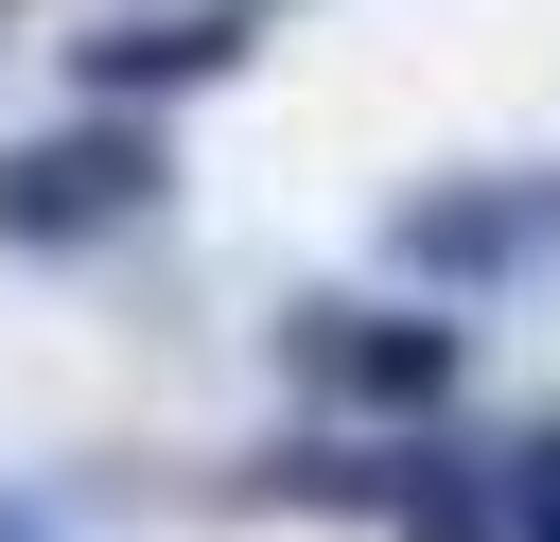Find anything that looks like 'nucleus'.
Listing matches in <instances>:
<instances>
[{
  "instance_id": "39448f33",
  "label": "nucleus",
  "mask_w": 560,
  "mask_h": 542,
  "mask_svg": "<svg viewBox=\"0 0 560 542\" xmlns=\"http://www.w3.org/2000/svg\"><path fill=\"white\" fill-rule=\"evenodd\" d=\"M0 542H35V525H18V507H0Z\"/></svg>"
},
{
  "instance_id": "f257e3e1",
  "label": "nucleus",
  "mask_w": 560,
  "mask_h": 542,
  "mask_svg": "<svg viewBox=\"0 0 560 542\" xmlns=\"http://www.w3.org/2000/svg\"><path fill=\"white\" fill-rule=\"evenodd\" d=\"M122 210H158V140L140 122H52V140L0 157V245H88Z\"/></svg>"
},
{
  "instance_id": "7ed1b4c3",
  "label": "nucleus",
  "mask_w": 560,
  "mask_h": 542,
  "mask_svg": "<svg viewBox=\"0 0 560 542\" xmlns=\"http://www.w3.org/2000/svg\"><path fill=\"white\" fill-rule=\"evenodd\" d=\"M228 52H245V17H140V35H88V87H192Z\"/></svg>"
},
{
  "instance_id": "20e7f679",
  "label": "nucleus",
  "mask_w": 560,
  "mask_h": 542,
  "mask_svg": "<svg viewBox=\"0 0 560 542\" xmlns=\"http://www.w3.org/2000/svg\"><path fill=\"white\" fill-rule=\"evenodd\" d=\"M525 525H542V542H560V437H542V472H525Z\"/></svg>"
},
{
  "instance_id": "f03ea898",
  "label": "nucleus",
  "mask_w": 560,
  "mask_h": 542,
  "mask_svg": "<svg viewBox=\"0 0 560 542\" xmlns=\"http://www.w3.org/2000/svg\"><path fill=\"white\" fill-rule=\"evenodd\" d=\"M298 367L350 385V402H438V385H455V332H438V315H385V332H368V315H298Z\"/></svg>"
}]
</instances>
